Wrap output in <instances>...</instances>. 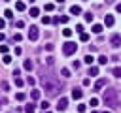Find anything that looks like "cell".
Returning a JSON list of instances; mask_svg holds the SVG:
<instances>
[{"label":"cell","instance_id":"cell-1","mask_svg":"<svg viewBox=\"0 0 121 113\" xmlns=\"http://www.w3.org/2000/svg\"><path fill=\"white\" fill-rule=\"evenodd\" d=\"M42 85H43V90H47L49 94H55L57 90H60V83L53 75H43L42 77Z\"/></svg>","mask_w":121,"mask_h":113},{"label":"cell","instance_id":"cell-2","mask_svg":"<svg viewBox=\"0 0 121 113\" xmlns=\"http://www.w3.org/2000/svg\"><path fill=\"white\" fill-rule=\"evenodd\" d=\"M104 104H106V105H112V107H121V102H119V98H117V90H115V89L104 90Z\"/></svg>","mask_w":121,"mask_h":113},{"label":"cell","instance_id":"cell-3","mask_svg":"<svg viewBox=\"0 0 121 113\" xmlns=\"http://www.w3.org/2000/svg\"><path fill=\"white\" fill-rule=\"evenodd\" d=\"M76 51H78V45H76L74 41H64V43H62V53H64L66 56L74 55Z\"/></svg>","mask_w":121,"mask_h":113},{"label":"cell","instance_id":"cell-4","mask_svg":"<svg viewBox=\"0 0 121 113\" xmlns=\"http://www.w3.org/2000/svg\"><path fill=\"white\" fill-rule=\"evenodd\" d=\"M38 36H40V30H38V26H30V30H28V40L36 41V40H38Z\"/></svg>","mask_w":121,"mask_h":113},{"label":"cell","instance_id":"cell-5","mask_svg":"<svg viewBox=\"0 0 121 113\" xmlns=\"http://www.w3.org/2000/svg\"><path fill=\"white\" fill-rule=\"evenodd\" d=\"M110 43H112V47H115V49L121 47V36H119V34H113V36L110 38Z\"/></svg>","mask_w":121,"mask_h":113},{"label":"cell","instance_id":"cell-6","mask_svg":"<svg viewBox=\"0 0 121 113\" xmlns=\"http://www.w3.org/2000/svg\"><path fill=\"white\" fill-rule=\"evenodd\" d=\"M66 107H68V98H64V96H62V98L57 102V109H59V111H64Z\"/></svg>","mask_w":121,"mask_h":113},{"label":"cell","instance_id":"cell-7","mask_svg":"<svg viewBox=\"0 0 121 113\" xmlns=\"http://www.w3.org/2000/svg\"><path fill=\"white\" fill-rule=\"evenodd\" d=\"M113 23H115L113 15H104V24L106 26H113Z\"/></svg>","mask_w":121,"mask_h":113},{"label":"cell","instance_id":"cell-8","mask_svg":"<svg viewBox=\"0 0 121 113\" xmlns=\"http://www.w3.org/2000/svg\"><path fill=\"white\" fill-rule=\"evenodd\" d=\"M81 96H83V92H81L79 89H74V90H72V98H74V100H79Z\"/></svg>","mask_w":121,"mask_h":113},{"label":"cell","instance_id":"cell-9","mask_svg":"<svg viewBox=\"0 0 121 113\" xmlns=\"http://www.w3.org/2000/svg\"><path fill=\"white\" fill-rule=\"evenodd\" d=\"M70 13H72V15H78V13H81V8H79V6H76V4H74V6H72V8H70Z\"/></svg>","mask_w":121,"mask_h":113},{"label":"cell","instance_id":"cell-10","mask_svg":"<svg viewBox=\"0 0 121 113\" xmlns=\"http://www.w3.org/2000/svg\"><path fill=\"white\" fill-rule=\"evenodd\" d=\"M83 19H85L87 23H93V19H95V15H93L91 11H87V13H83Z\"/></svg>","mask_w":121,"mask_h":113},{"label":"cell","instance_id":"cell-11","mask_svg":"<svg viewBox=\"0 0 121 113\" xmlns=\"http://www.w3.org/2000/svg\"><path fill=\"white\" fill-rule=\"evenodd\" d=\"M15 9H17V11H25V2H21V0L15 2Z\"/></svg>","mask_w":121,"mask_h":113},{"label":"cell","instance_id":"cell-12","mask_svg":"<svg viewBox=\"0 0 121 113\" xmlns=\"http://www.w3.org/2000/svg\"><path fill=\"white\" fill-rule=\"evenodd\" d=\"M89 75H91V77H93V75H98V68H96V66H91V68H89Z\"/></svg>","mask_w":121,"mask_h":113},{"label":"cell","instance_id":"cell-13","mask_svg":"<svg viewBox=\"0 0 121 113\" xmlns=\"http://www.w3.org/2000/svg\"><path fill=\"white\" fill-rule=\"evenodd\" d=\"M93 32L95 34H100L102 32V24H93Z\"/></svg>","mask_w":121,"mask_h":113},{"label":"cell","instance_id":"cell-14","mask_svg":"<svg viewBox=\"0 0 121 113\" xmlns=\"http://www.w3.org/2000/svg\"><path fill=\"white\" fill-rule=\"evenodd\" d=\"M104 85H106V81H104V79H98V81H96V85H95V89L98 90V89H102Z\"/></svg>","mask_w":121,"mask_h":113},{"label":"cell","instance_id":"cell-15","mask_svg":"<svg viewBox=\"0 0 121 113\" xmlns=\"http://www.w3.org/2000/svg\"><path fill=\"white\" fill-rule=\"evenodd\" d=\"M38 13H40L38 8H30V17H38Z\"/></svg>","mask_w":121,"mask_h":113},{"label":"cell","instance_id":"cell-16","mask_svg":"<svg viewBox=\"0 0 121 113\" xmlns=\"http://www.w3.org/2000/svg\"><path fill=\"white\" fill-rule=\"evenodd\" d=\"M112 73H113L115 77H121V68H119V66H117V68H113V70H112Z\"/></svg>","mask_w":121,"mask_h":113},{"label":"cell","instance_id":"cell-17","mask_svg":"<svg viewBox=\"0 0 121 113\" xmlns=\"http://www.w3.org/2000/svg\"><path fill=\"white\" fill-rule=\"evenodd\" d=\"M106 62H108L106 55H100V56H98V64H106Z\"/></svg>","mask_w":121,"mask_h":113},{"label":"cell","instance_id":"cell-18","mask_svg":"<svg viewBox=\"0 0 121 113\" xmlns=\"http://www.w3.org/2000/svg\"><path fill=\"white\" fill-rule=\"evenodd\" d=\"M25 70H32V60H25Z\"/></svg>","mask_w":121,"mask_h":113},{"label":"cell","instance_id":"cell-19","mask_svg":"<svg viewBox=\"0 0 121 113\" xmlns=\"http://www.w3.org/2000/svg\"><path fill=\"white\" fill-rule=\"evenodd\" d=\"M30 96H32V100H38V98H40V90H32Z\"/></svg>","mask_w":121,"mask_h":113},{"label":"cell","instance_id":"cell-20","mask_svg":"<svg viewBox=\"0 0 121 113\" xmlns=\"http://www.w3.org/2000/svg\"><path fill=\"white\" fill-rule=\"evenodd\" d=\"M25 111H26V113H34V104H28V105L25 107Z\"/></svg>","mask_w":121,"mask_h":113},{"label":"cell","instance_id":"cell-21","mask_svg":"<svg viewBox=\"0 0 121 113\" xmlns=\"http://www.w3.org/2000/svg\"><path fill=\"white\" fill-rule=\"evenodd\" d=\"M62 34H64L66 38H70V36H72V28H64V30H62Z\"/></svg>","mask_w":121,"mask_h":113},{"label":"cell","instance_id":"cell-22","mask_svg":"<svg viewBox=\"0 0 121 113\" xmlns=\"http://www.w3.org/2000/svg\"><path fill=\"white\" fill-rule=\"evenodd\" d=\"M2 62H4V64H9V62H11V56H9V55H4Z\"/></svg>","mask_w":121,"mask_h":113},{"label":"cell","instance_id":"cell-23","mask_svg":"<svg viewBox=\"0 0 121 113\" xmlns=\"http://www.w3.org/2000/svg\"><path fill=\"white\" fill-rule=\"evenodd\" d=\"M60 73H62L64 77H70V70H68V68H62V70H60Z\"/></svg>","mask_w":121,"mask_h":113},{"label":"cell","instance_id":"cell-24","mask_svg":"<svg viewBox=\"0 0 121 113\" xmlns=\"http://www.w3.org/2000/svg\"><path fill=\"white\" fill-rule=\"evenodd\" d=\"M15 100H19V102L25 100V92H17V94H15Z\"/></svg>","mask_w":121,"mask_h":113},{"label":"cell","instance_id":"cell-25","mask_svg":"<svg viewBox=\"0 0 121 113\" xmlns=\"http://www.w3.org/2000/svg\"><path fill=\"white\" fill-rule=\"evenodd\" d=\"M4 15H6L8 19H11V17H13V11H11V9H6V11H4Z\"/></svg>","mask_w":121,"mask_h":113},{"label":"cell","instance_id":"cell-26","mask_svg":"<svg viewBox=\"0 0 121 113\" xmlns=\"http://www.w3.org/2000/svg\"><path fill=\"white\" fill-rule=\"evenodd\" d=\"M79 40H81V41H87V40H89V36H87L85 32H81V34H79Z\"/></svg>","mask_w":121,"mask_h":113},{"label":"cell","instance_id":"cell-27","mask_svg":"<svg viewBox=\"0 0 121 113\" xmlns=\"http://www.w3.org/2000/svg\"><path fill=\"white\" fill-rule=\"evenodd\" d=\"M83 60H85V62H87V64H93V60H95V58H93V56H91V55H87V56H85V58H83Z\"/></svg>","mask_w":121,"mask_h":113},{"label":"cell","instance_id":"cell-28","mask_svg":"<svg viewBox=\"0 0 121 113\" xmlns=\"http://www.w3.org/2000/svg\"><path fill=\"white\" fill-rule=\"evenodd\" d=\"M0 53H4V55H8V45H0Z\"/></svg>","mask_w":121,"mask_h":113},{"label":"cell","instance_id":"cell-29","mask_svg":"<svg viewBox=\"0 0 121 113\" xmlns=\"http://www.w3.org/2000/svg\"><path fill=\"white\" fill-rule=\"evenodd\" d=\"M15 85L21 87V85H23V79H21V77H15Z\"/></svg>","mask_w":121,"mask_h":113},{"label":"cell","instance_id":"cell-30","mask_svg":"<svg viewBox=\"0 0 121 113\" xmlns=\"http://www.w3.org/2000/svg\"><path fill=\"white\" fill-rule=\"evenodd\" d=\"M2 89L8 90V89H9V83H8V81H2Z\"/></svg>","mask_w":121,"mask_h":113},{"label":"cell","instance_id":"cell-31","mask_svg":"<svg viewBox=\"0 0 121 113\" xmlns=\"http://www.w3.org/2000/svg\"><path fill=\"white\" fill-rule=\"evenodd\" d=\"M96 104H98V100H96V98H91V104H89V105H91V107H95Z\"/></svg>","mask_w":121,"mask_h":113},{"label":"cell","instance_id":"cell-32","mask_svg":"<svg viewBox=\"0 0 121 113\" xmlns=\"http://www.w3.org/2000/svg\"><path fill=\"white\" fill-rule=\"evenodd\" d=\"M40 107H42L43 111H47V107H49V104H47V102H42V105H40Z\"/></svg>","mask_w":121,"mask_h":113},{"label":"cell","instance_id":"cell-33","mask_svg":"<svg viewBox=\"0 0 121 113\" xmlns=\"http://www.w3.org/2000/svg\"><path fill=\"white\" fill-rule=\"evenodd\" d=\"M78 111L83 113V111H85V104H79V105H78Z\"/></svg>","mask_w":121,"mask_h":113},{"label":"cell","instance_id":"cell-34","mask_svg":"<svg viewBox=\"0 0 121 113\" xmlns=\"http://www.w3.org/2000/svg\"><path fill=\"white\" fill-rule=\"evenodd\" d=\"M42 23H43V24H47V23H51V19H49V17H42Z\"/></svg>","mask_w":121,"mask_h":113},{"label":"cell","instance_id":"cell-35","mask_svg":"<svg viewBox=\"0 0 121 113\" xmlns=\"http://www.w3.org/2000/svg\"><path fill=\"white\" fill-rule=\"evenodd\" d=\"M13 40H15V41H21V40H23V36H21V34H15V36H13Z\"/></svg>","mask_w":121,"mask_h":113},{"label":"cell","instance_id":"cell-36","mask_svg":"<svg viewBox=\"0 0 121 113\" xmlns=\"http://www.w3.org/2000/svg\"><path fill=\"white\" fill-rule=\"evenodd\" d=\"M19 73H21V70H19V68H15V70H13V77H19Z\"/></svg>","mask_w":121,"mask_h":113},{"label":"cell","instance_id":"cell-37","mask_svg":"<svg viewBox=\"0 0 121 113\" xmlns=\"http://www.w3.org/2000/svg\"><path fill=\"white\" fill-rule=\"evenodd\" d=\"M26 83H28V85H34V83H36V79H34V77H28V79H26Z\"/></svg>","mask_w":121,"mask_h":113},{"label":"cell","instance_id":"cell-38","mask_svg":"<svg viewBox=\"0 0 121 113\" xmlns=\"http://www.w3.org/2000/svg\"><path fill=\"white\" fill-rule=\"evenodd\" d=\"M53 9V4H45V11H51Z\"/></svg>","mask_w":121,"mask_h":113},{"label":"cell","instance_id":"cell-39","mask_svg":"<svg viewBox=\"0 0 121 113\" xmlns=\"http://www.w3.org/2000/svg\"><path fill=\"white\" fill-rule=\"evenodd\" d=\"M60 23H68V15H62L60 17Z\"/></svg>","mask_w":121,"mask_h":113},{"label":"cell","instance_id":"cell-40","mask_svg":"<svg viewBox=\"0 0 121 113\" xmlns=\"http://www.w3.org/2000/svg\"><path fill=\"white\" fill-rule=\"evenodd\" d=\"M15 24H17V28H23V26H25V23H23V21H17Z\"/></svg>","mask_w":121,"mask_h":113},{"label":"cell","instance_id":"cell-41","mask_svg":"<svg viewBox=\"0 0 121 113\" xmlns=\"http://www.w3.org/2000/svg\"><path fill=\"white\" fill-rule=\"evenodd\" d=\"M45 60H47V64H49V66H51V64H53V60H55V58H53V56H47V58H45Z\"/></svg>","mask_w":121,"mask_h":113},{"label":"cell","instance_id":"cell-42","mask_svg":"<svg viewBox=\"0 0 121 113\" xmlns=\"http://www.w3.org/2000/svg\"><path fill=\"white\" fill-rule=\"evenodd\" d=\"M72 66H74V68L78 70V68H79V60H74V62H72Z\"/></svg>","mask_w":121,"mask_h":113},{"label":"cell","instance_id":"cell-43","mask_svg":"<svg viewBox=\"0 0 121 113\" xmlns=\"http://www.w3.org/2000/svg\"><path fill=\"white\" fill-rule=\"evenodd\" d=\"M4 26H6V21H4V19H0V30H2Z\"/></svg>","mask_w":121,"mask_h":113},{"label":"cell","instance_id":"cell-44","mask_svg":"<svg viewBox=\"0 0 121 113\" xmlns=\"http://www.w3.org/2000/svg\"><path fill=\"white\" fill-rule=\"evenodd\" d=\"M115 9H117V11L121 13V4H117V6H115Z\"/></svg>","mask_w":121,"mask_h":113},{"label":"cell","instance_id":"cell-45","mask_svg":"<svg viewBox=\"0 0 121 113\" xmlns=\"http://www.w3.org/2000/svg\"><path fill=\"white\" fill-rule=\"evenodd\" d=\"M4 38H6V36H4L2 32H0V41H4Z\"/></svg>","mask_w":121,"mask_h":113},{"label":"cell","instance_id":"cell-46","mask_svg":"<svg viewBox=\"0 0 121 113\" xmlns=\"http://www.w3.org/2000/svg\"><path fill=\"white\" fill-rule=\"evenodd\" d=\"M4 104H6V100H0V107H2V105H4Z\"/></svg>","mask_w":121,"mask_h":113},{"label":"cell","instance_id":"cell-47","mask_svg":"<svg viewBox=\"0 0 121 113\" xmlns=\"http://www.w3.org/2000/svg\"><path fill=\"white\" fill-rule=\"evenodd\" d=\"M55 2H59V4H62V2H64V0H55Z\"/></svg>","mask_w":121,"mask_h":113},{"label":"cell","instance_id":"cell-48","mask_svg":"<svg viewBox=\"0 0 121 113\" xmlns=\"http://www.w3.org/2000/svg\"><path fill=\"white\" fill-rule=\"evenodd\" d=\"M106 2H110V4H112V2H113V0H106Z\"/></svg>","mask_w":121,"mask_h":113},{"label":"cell","instance_id":"cell-49","mask_svg":"<svg viewBox=\"0 0 121 113\" xmlns=\"http://www.w3.org/2000/svg\"><path fill=\"white\" fill-rule=\"evenodd\" d=\"M104 113H110V111H104Z\"/></svg>","mask_w":121,"mask_h":113},{"label":"cell","instance_id":"cell-50","mask_svg":"<svg viewBox=\"0 0 121 113\" xmlns=\"http://www.w3.org/2000/svg\"><path fill=\"white\" fill-rule=\"evenodd\" d=\"M43 113H45V111H43Z\"/></svg>","mask_w":121,"mask_h":113},{"label":"cell","instance_id":"cell-51","mask_svg":"<svg viewBox=\"0 0 121 113\" xmlns=\"http://www.w3.org/2000/svg\"><path fill=\"white\" fill-rule=\"evenodd\" d=\"M30 2H32V0H30Z\"/></svg>","mask_w":121,"mask_h":113}]
</instances>
